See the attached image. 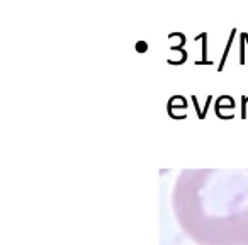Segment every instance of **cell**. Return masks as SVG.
I'll return each instance as SVG.
<instances>
[{
	"instance_id": "cell-2",
	"label": "cell",
	"mask_w": 248,
	"mask_h": 245,
	"mask_svg": "<svg viewBox=\"0 0 248 245\" xmlns=\"http://www.w3.org/2000/svg\"><path fill=\"white\" fill-rule=\"evenodd\" d=\"M136 48H138L140 51H143V49H146V43H143V41H141V43H140L138 46H136Z\"/></svg>"
},
{
	"instance_id": "cell-1",
	"label": "cell",
	"mask_w": 248,
	"mask_h": 245,
	"mask_svg": "<svg viewBox=\"0 0 248 245\" xmlns=\"http://www.w3.org/2000/svg\"><path fill=\"white\" fill-rule=\"evenodd\" d=\"M173 203L186 233L201 245H248V172L187 170Z\"/></svg>"
}]
</instances>
